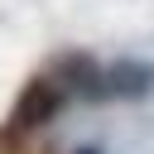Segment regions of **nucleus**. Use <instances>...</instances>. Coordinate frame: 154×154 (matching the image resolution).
Returning <instances> with one entry per match:
<instances>
[{"mask_svg": "<svg viewBox=\"0 0 154 154\" xmlns=\"http://www.w3.org/2000/svg\"><path fill=\"white\" fill-rule=\"evenodd\" d=\"M58 111H63V87H58V77H34V82L19 91V101H14V111H10V125H14V130H34V125H48Z\"/></svg>", "mask_w": 154, "mask_h": 154, "instance_id": "nucleus-1", "label": "nucleus"}, {"mask_svg": "<svg viewBox=\"0 0 154 154\" xmlns=\"http://www.w3.org/2000/svg\"><path fill=\"white\" fill-rule=\"evenodd\" d=\"M53 77H58L63 91H77V96H87V101L111 96V87H106V67H96L91 53H58Z\"/></svg>", "mask_w": 154, "mask_h": 154, "instance_id": "nucleus-2", "label": "nucleus"}, {"mask_svg": "<svg viewBox=\"0 0 154 154\" xmlns=\"http://www.w3.org/2000/svg\"><path fill=\"white\" fill-rule=\"evenodd\" d=\"M106 87H111V96H120V101H140V96L154 91V63L125 53V58H116V63L106 67Z\"/></svg>", "mask_w": 154, "mask_h": 154, "instance_id": "nucleus-3", "label": "nucleus"}, {"mask_svg": "<svg viewBox=\"0 0 154 154\" xmlns=\"http://www.w3.org/2000/svg\"><path fill=\"white\" fill-rule=\"evenodd\" d=\"M72 154H101V149H96V144H82V149H72Z\"/></svg>", "mask_w": 154, "mask_h": 154, "instance_id": "nucleus-4", "label": "nucleus"}]
</instances>
